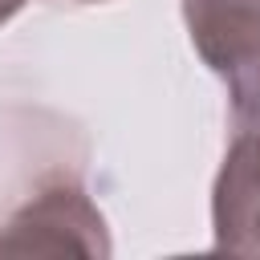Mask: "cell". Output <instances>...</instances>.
Instances as JSON below:
<instances>
[{
  "label": "cell",
  "mask_w": 260,
  "mask_h": 260,
  "mask_svg": "<svg viewBox=\"0 0 260 260\" xmlns=\"http://www.w3.org/2000/svg\"><path fill=\"white\" fill-rule=\"evenodd\" d=\"M20 8H24V0H0V24H4V20H12Z\"/></svg>",
  "instance_id": "cell-4"
},
{
  "label": "cell",
  "mask_w": 260,
  "mask_h": 260,
  "mask_svg": "<svg viewBox=\"0 0 260 260\" xmlns=\"http://www.w3.org/2000/svg\"><path fill=\"white\" fill-rule=\"evenodd\" d=\"M0 252H110L106 219L81 187L61 183L12 215Z\"/></svg>",
  "instance_id": "cell-1"
},
{
  "label": "cell",
  "mask_w": 260,
  "mask_h": 260,
  "mask_svg": "<svg viewBox=\"0 0 260 260\" xmlns=\"http://www.w3.org/2000/svg\"><path fill=\"white\" fill-rule=\"evenodd\" d=\"M81 4H93V0H81Z\"/></svg>",
  "instance_id": "cell-5"
},
{
  "label": "cell",
  "mask_w": 260,
  "mask_h": 260,
  "mask_svg": "<svg viewBox=\"0 0 260 260\" xmlns=\"http://www.w3.org/2000/svg\"><path fill=\"white\" fill-rule=\"evenodd\" d=\"M215 248L260 256V130H236L211 199Z\"/></svg>",
  "instance_id": "cell-3"
},
{
  "label": "cell",
  "mask_w": 260,
  "mask_h": 260,
  "mask_svg": "<svg viewBox=\"0 0 260 260\" xmlns=\"http://www.w3.org/2000/svg\"><path fill=\"white\" fill-rule=\"evenodd\" d=\"M195 53L232 85L260 69V0H183Z\"/></svg>",
  "instance_id": "cell-2"
}]
</instances>
